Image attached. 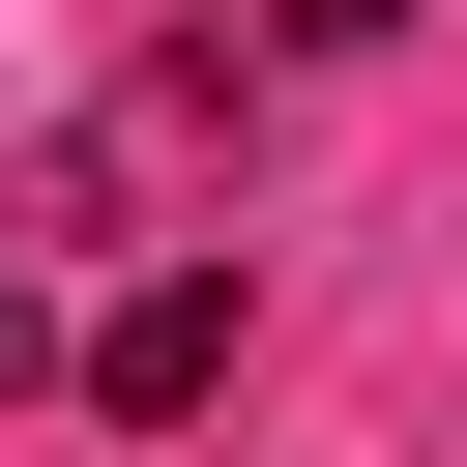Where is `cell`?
Returning a JSON list of instances; mask_svg holds the SVG:
<instances>
[{"label": "cell", "instance_id": "6da1fadb", "mask_svg": "<svg viewBox=\"0 0 467 467\" xmlns=\"http://www.w3.org/2000/svg\"><path fill=\"white\" fill-rule=\"evenodd\" d=\"M88 409H117V438H175V409H234V263H146V292L88 321Z\"/></svg>", "mask_w": 467, "mask_h": 467}, {"label": "cell", "instance_id": "7a4b0ae2", "mask_svg": "<svg viewBox=\"0 0 467 467\" xmlns=\"http://www.w3.org/2000/svg\"><path fill=\"white\" fill-rule=\"evenodd\" d=\"M0 409H29V292H0Z\"/></svg>", "mask_w": 467, "mask_h": 467}]
</instances>
